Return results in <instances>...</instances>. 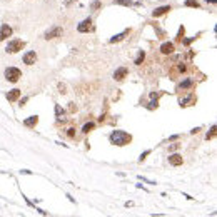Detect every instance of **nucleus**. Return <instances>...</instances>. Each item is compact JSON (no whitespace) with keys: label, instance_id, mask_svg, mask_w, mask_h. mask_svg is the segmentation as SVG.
I'll return each mask as SVG.
<instances>
[{"label":"nucleus","instance_id":"5701e85b","mask_svg":"<svg viewBox=\"0 0 217 217\" xmlns=\"http://www.w3.org/2000/svg\"><path fill=\"white\" fill-rule=\"evenodd\" d=\"M149 154H150V150H145V152H144V154H142V155H140V162H142V161H144V159H145V157H147V155H149Z\"/></svg>","mask_w":217,"mask_h":217},{"label":"nucleus","instance_id":"0eeeda50","mask_svg":"<svg viewBox=\"0 0 217 217\" xmlns=\"http://www.w3.org/2000/svg\"><path fill=\"white\" fill-rule=\"evenodd\" d=\"M117 5H125V7H139L142 5V0H115Z\"/></svg>","mask_w":217,"mask_h":217},{"label":"nucleus","instance_id":"6e6552de","mask_svg":"<svg viewBox=\"0 0 217 217\" xmlns=\"http://www.w3.org/2000/svg\"><path fill=\"white\" fill-rule=\"evenodd\" d=\"M37 60V54L35 52H27V54L24 55V64H27V65H33Z\"/></svg>","mask_w":217,"mask_h":217},{"label":"nucleus","instance_id":"f03ea898","mask_svg":"<svg viewBox=\"0 0 217 217\" xmlns=\"http://www.w3.org/2000/svg\"><path fill=\"white\" fill-rule=\"evenodd\" d=\"M20 77H22V72L18 70V68H15V67H9L5 70V79L9 82H17Z\"/></svg>","mask_w":217,"mask_h":217},{"label":"nucleus","instance_id":"412c9836","mask_svg":"<svg viewBox=\"0 0 217 217\" xmlns=\"http://www.w3.org/2000/svg\"><path fill=\"white\" fill-rule=\"evenodd\" d=\"M214 135H215V125H212V127H211V132H207V140H209V139H214Z\"/></svg>","mask_w":217,"mask_h":217},{"label":"nucleus","instance_id":"bb28decb","mask_svg":"<svg viewBox=\"0 0 217 217\" xmlns=\"http://www.w3.org/2000/svg\"><path fill=\"white\" fill-rule=\"evenodd\" d=\"M154 107H157V102H150V105H149V109H154Z\"/></svg>","mask_w":217,"mask_h":217},{"label":"nucleus","instance_id":"a878e982","mask_svg":"<svg viewBox=\"0 0 217 217\" xmlns=\"http://www.w3.org/2000/svg\"><path fill=\"white\" fill-rule=\"evenodd\" d=\"M59 89H60V94H65V85H59Z\"/></svg>","mask_w":217,"mask_h":217},{"label":"nucleus","instance_id":"ddd939ff","mask_svg":"<svg viewBox=\"0 0 217 217\" xmlns=\"http://www.w3.org/2000/svg\"><path fill=\"white\" fill-rule=\"evenodd\" d=\"M169 164H170V165H180V164H182V157L179 154L170 155V157H169Z\"/></svg>","mask_w":217,"mask_h":217},{"label":"nucleus","instance_id":"a211bd4d","mask_svg":"<svg viewBox=\"0 0 217 217\" xmlns=\"http://www.w3.org/2000/svg\"><path fill=\"white\" fill-rule=\"evenodd\" d=\"M185 5L192 7V9H199V2L197 0H185Z\"/></svg>","mask_w":217,"mask_h":217},{"label":"nucleus","instance_id":"9d476101","mask_svg":"<svg viewBox=\"0 0 217 217\" xmlns=\"http://www.w3.org/2000/svg\"><path fill=\"white\" fill-rule=\"evenodd\" d=\"M167 12H170V7H169V5H164V7H159V9H155L154 12H152V15H154V17H161V15L167 14Z\"/></svg>","mask_w":217,"mask_h":217},{"label":"nucleus","instance_id":"4be33fe9","mask_svg":"<svg viewBox=\"0 0 217 217\" xmlns=\"http://www.w3.org/2000/svg\"><path fill=\"white\" fill-rule=\"evenodd\" d=\"M55 114H57V117L60 119V115H64V110L60 109V105H55Z\"/></svg>","mask_w":217,"mask_h":217},{"label":"nucleus","instance_id":"f257e3e1","mask_svg":"<svg viewBox=\"0 0 217 217\" xmlns=\"http://www.w3.org/2000/svg\"><path fill=\"white\" fill-rule=\"evenodd\" d=\"M130 140H132V135L124 130H114L110 134V142L115 144V145H120V147L127 145V144H130Z\"/></svg>","mask_w":217,"mask_h":217},{"label":"nucleus","instance_id":"1a4fd4ad","mask_svg":"<svg viewBox=\"0 0 217 217\" xmlns=\"http://www.w3.org/2000/svg\"><path fill=\"white\" fill-rule=\"evenodd\" d=\"M125 75H127V68L125 67H120V68H117V70L114 72V79H115V80H122Z\"/></svg>","mask_w":217,"mask_h":217},{"label":"nucleus","instance_id":"39448f33","mask_svg":"<svg viewBox=\"0 0 217 217\" xmlns=\"http://www.w3.org/2000/svg\"><path fill=\"white\" fill-rule=\"evenodd\" d=\"M62 35V27H54L50 30H47L45 32V39L50 40V39H55V37H60Z\"/></svg>","mask_w":217,"mask_h":217},{"label":"nucleus","instance_id":"4468645a","mask_svg":"<svg viewBox=\"0 0 217 217\" xmlns=\"http://www.w3.org/2000/svg\"><path fill=\"white\" fill-rule=\"evenodd\" d=\"M37 122H39V117L32 115V117H29V119L24 120V125H27V127H33V125H37Z\"/></svg>","mask_w":217,"mask_h":217},{"label":"nucleus","instance_id":"20e7f679","mask_svg":"<svg viewBox=\"0 0 217 217\" xmlns=\"http://www.w3.org/2000/svg\"><path fill=\"white\" fill-rule=\"evenodd\" d=\"M92 29H94V25H92V20H90V18H85V20H82L80 24H79V27H77V30H79V32H82V33L90 32Z\"/></svg>","mask_w":217,"mask_h":217},{"label":"nucleus","instance_id":"2eb2a0df","mask_svg":"<svg viewBox=\"0 0 217 217\" xmlns=\"http://www.w3.org/2000/svg\"><path fill=\"white\" fill-rule=\"evenodd\" d=\"M194 102H196V97H194V95H189V97H185V99H180V105H182V107H187V105L194 104Z\"/></svg>","mask_w":217,"mask_h":217},{"label":"nucleus","instance_id":"b1692460","mask_svg":"<svg viewBox=\"0 0 217 217\" xmlns=\"http://www.w3.org/2000/svg\"><path fill=\"white\" fill-rule=\"evenodd\" d=\"M90 7H92V9L95 10V9H99V7H100V3H99V2H94L92 5H90Z\"/></svg>","mask_w":217,"mask_h":217},{"label":"nucleus","instance_id":"393cba45","mask_svg":"<svg viewBox=\"0 0 217 217\" xmlns=\"http://www.w3.org/2000/svg\"><path fill=\"white\" fill-rule=\"evenodd\" d=\"M194 39H196V37H190V39H185V40H184V44H185V45H189V44H190V42H192Z\"/></svg>","mask_w":217,"mask_h":217},{"label":"nucleus","instance_id":"dca6fc26","mask_svg":"<svg viewBox=\"0 0 217 217\" xmlns=\"http://www.w3.org/2000/svg\"><path fill=\"white\" fill-rule=\"evenodd\" d=\"M127 33H129V30H124V32H122V33H119V35H115V37H112V39H110V42H112V44H114V42H119V40H122V39H124V37H125V35H127Z\"/></svg>","mask_w":217,"mask_h":217},{"label":"nucleus","instance_id":"6ab92c4d","mask_svg":"<svg viewBox=\"0 0 217 217\" xmlns=\"http://www.w3.org/2000/svg\"><path fill=\"white\" fill-rule=\"evenodd\" d=\"M92 129H94V122H89V124H85V125H83L82 132H85V134H87V132H90Z\"/></svg>","mask_w":217,"mask_h":217},{"label":"nucleus","instance_id":"c85d7f7f","mask_svg":"<svg viewBox=\"0 0 217 217\" xmlns=\"http://www.w3.org/2000/svg\"><path fill=\"white\" fill-rule=\"evenodd\" d=\"M70 2H74V0H65V2H64V3H65V5H68V3H70Z\"/></svg>","mask_w":217,"mask_h":217},{"label":"nucleus","instance_id":"f8f14e48","mask_svg":"<svg viewBox=\"0 0 217 217\" xmlns=\"http://www.w3.org/2000/svg\"><path fill=\"white\" fill-rule=\"evenodd\" d=\"M20 94H22V92H20L18 89H14V90H10V92L7 94V99H9L10 102H15L18 97H20Z\"/></svg>","mask_w":217,"mask_h":217},{"label":"nucleus","instance_id":"423d86ee","mask_svg":"<svg viewBox=\"0 0 217 217\" xmlns=\"http://www.w3.org/2000/svg\"><path fill=\"white\" fill-rule=\"evenodd\" d=\"M12 35V27H9L7 24H3L2 27H0V42H3L7 39V37Z\"/></svg>","mask_w":217,"mask_h":217},{"label":"nucleus","instance_id":"cd10ccee","mask_svg":"<svg viewBox=\"0 0 217 217\" xmlns=\"http://www.w3.org/2000/svg\"><path fill=\"white\" fill-rule=\"evenodd\" d=\"M68 135H70V137H74V135H75V132H74V129H68Z\"/></svg>","mask_w":217,"mask_h":217},{"label":"nucleus","instance_id":"7ed1b4c3","mask_svg":"<svg viewBox=\"0 0 217 217\" xmlns=\"http://www.w3.org/2000/svg\"><path fill=\"white\" fill-rule=\"evenodd\" d=\"M24 47H25V42H24V40H10L5 50L9 52V54H15V52L22 50Z\"/></svg>","mask_w":217,"mask_h":217},{"label":"nucleus","instance_id":"c756f323","mask_svg":"<svg viewBox=\"0 0 217 217\" xmlns=\"http://www.w3.org/2000/svg\"><path fill=\"white\" fill-rule=\"evenodd\" d=\"M205 2H211V3H215L217 0H205Z\"/></svg>","mask_w":217,"mask_h":217},{"label":"nucleus","instance_id":"f3484780","mask_svg":"<svg viewBox=\"0 0 217 217\" xmlns=\"http://www.w3.org/2000/svg\"><path fill=\"white\" fill-rule=\"evenodd\" d=\"M144 59H145V54H144V52H139V55H137V59H135V65H140V64L144 62Z\"/></svg>","mask_w":217,"mask_h":217},{"label":"nucleus","instance_id":"9b49d317","mask_svg":"<svg viewBox=\"0 0 217 217\" xmlns=\"http://www.w3.org/2000/svg\"><path fill=\"white\" fill-rule=\"evenodd\" d=\"M161 52L162 54H172L174 52V44H170V42H165V44H162V47H161Z\"/></svg>","mask_w":217,"mask_h":217},{"label":"nucleus","instance_id":"aec40b11","mask_svg":"<svg viewBox=\"0 0 217 217\" xmlns=\"http://www.w3.org/2000/svg\"><path fill=\"white\" fill-rule=\"evenodd\" d=\"M189 87H192V80H185V82H182L180 85H179V89H189Z\"/></svg>","mask_w":217,"mask_h":217}]
</instances>
